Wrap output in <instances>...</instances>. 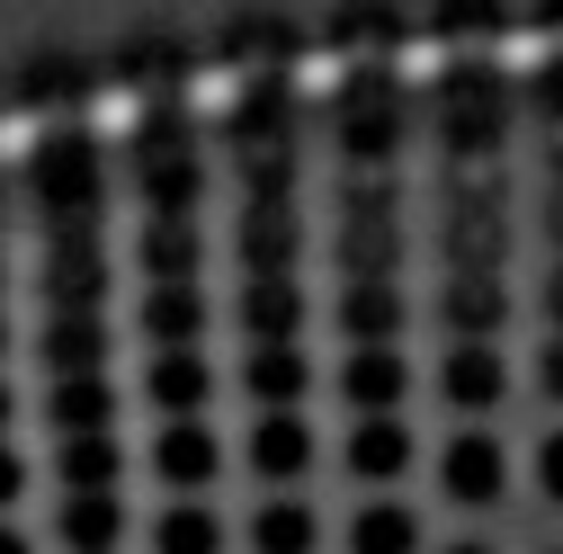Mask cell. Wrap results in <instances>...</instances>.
Here are the masks:
<instances>
[{
	"instance_id": "obj_1",
	"label": "cell",
	"mask_w": 563,
	"mask_h": 554,
	"mask_svg": "<svg viewBox=\"0 0 563 554\" xmlns=\"http://www.w3.org/2000/svg\"><path fill=\"white\" fill-rule=\"evenodd\" d=\"M36 206V287L45 313H108V170L90 125H45L27 153Z\"/></svg>"
},
{
	"instance_id": "obj_2",
	"label": "cell",
	"mask_w": 563,
	"mask_h": 554,
	"mask_svg": "<svg viewBox=\"0 0 563 554\" xmlns=\"http://www.w3.org/2000/svg\"><path fill=\"white\" fill-rule=\"evenodd\" d=\"M125 170H134V206L144 224H206V144L179 108H153L144 125L125 134Z\"/></svg>"
},
{
	"instance_id": "obj_3",
	"label": "cell",
	"mask_w": 563,
	"mask_h": 554,
	"mask_svg": "<svg viewBox=\"0 0 563 554\" xmlns=\"http://www.w3.org/2000/svg\"><path fill=\"white\" fill-rule=\"evenodd\" d=\"M331 144H340V179H402V144H411V99L394 73H349L340 108H331Z\"/></svg>"
},
{
	"instance_id": "obj_4",
	"label": "cell",
	"mask_w": 563,
	"mask_h": 554,
	"mask_svg": "<svg viewBox=\"0 0 563 554\" xmlns=\"http://www.w3.org/2000/svg\"><path fill=\"white\" fill-rule=\"evenodd\" d=\"M331 259H340V287H358V277L402 287V179L331 188Z\"/></svg>"
},
{
	"instance_id": "obj_5",
	"label": "cell",
	"mask_w": 563,
	"mask_h": 554,
	"mask_svg": "<svg viewBox=\"0 0 563 554\" xmlns=\"http://www.w3.org/2000/svg\"><path fill=\"white\" fill-rule=\"evenodd\" d=\"M224 153L242 170V206H296V99L260 81L224 125Z\"/></svg>"
},
{
	"instance_id": "obj_6",
	"label": "cell",
	"mask_w": 563,
	"mask_h": 554,
	"mask_svg": "<svg viewBox=\"0 0 563 554\" xmlns=\"http://www.w3.org/2000/svg\"><path fill=\"white\" fill-rule=\"evenodd\" d=\"M439 402L465 411V430H483V411L510 402V358H501V340H448V350H439Z\"/></svg>"
},
{
	"instance_id": "obj_7",
	"label": "cell",
	"mask_w": 563,
	"mask_h": 554,
	"mask_svg": "<svg viewBox=\"0 0 563 554\" xmlns=\"http://www.w3.org/2000/svg\"><path fill=\"white\" fill-rule=\"evenodd\" d=\"M439 492L456 510H501L510 501V447L492 439V430H456L439 447Z\"/></svg>"
},
{
	"instance_id": "obj_8",
	"label": "cell",
	"mask_w": 563,
	"mask_h": 554,
	"mask_svg": "<svg viewBox=\"0 0 563 554\" xmlns=\"http://www.w3.org/2000/svg\"><path fill=\"white\" fill-rule=\"evenodd\" d=\"M331 385H340V402H349V421H402L411 358H402V350H349Z\"/></svg>"
},
{
	"instance_id": "obj_9",
	"label": "cell",
	"mask_w": 563,
	"mask_h": 554,
	"mask_svg": "<svg viewBox=\"0 0 563 554\" xmlns=\"http://www.w3.org/2000/svg\"><path fill=\"white\" fill-rule=\"evenodd\" d=\"M340 465H349V483H367V492L385 501L394 483L420 465V439H411V421H349V439H340Z\"/></svg>"
},
{
	"instance_id": "obj_10",
	"label": "cell",
	"mask_w": 563,
	"mask_h": 554,
	"mask_svg": "<svg viewBox=\"0 0 563 554\" xmlns=\"http://www.w3.org/2000/svg\"><path fill=\"white\" fill-rule=\"evenodd\" d=\"M313 465H322V439H313L305 411H260V421H251V474H260V483L296 492Z\"/></svg>"
},
{
	"instance_id": "obj_11",
	"label": "cell",
	"mask_w": 563,
	"mask_h": 554,
	"mask_svg": "<svg viewBox=\"0 0 563 554\" xmlns=\"http://www.w3.org/2000/svg\"><path fill=\"white\" fill-rule=\"evenodd\" d=\"M331 322L349 350H402V322H411V296L385 287V277H358V287L331 296Z\"/></svg>"
},
{
	"instance_id": "obj_12",
	"label": "cell",
	"mask_w": 563,
	"mask_h": 554,
	"mask_svg": "<svg viewBox=\"0 0 563 554\" xmlns=\"http://www.w3.org/2000/svg\"><path fill=\"white\" fill-rule=\"evenodd\" d=\"M153 474L170 483L179 501H197L206 483L224 474V439L206 430V421H162V430H153Z\"/></svg>"
},
{
	"instance_id": "obj_13",
	"label": "cell",
	"mask_w": 563,
	"mask_h": 554,
	"mask_svg": "<svg viewBox=\"0 0 563 554\" xmlns=\"http://www.w3.org/2000/svg\"><path fill=\"white\" fill-rule=\"evenodd\" d=\"M108 313H45L36 322V358L45 376H108Z\"/></svg>"
},
{
	"instance_id": "obj_14",
	"label": "cell",
	"mask_w": 563,
	"mask_h": 554,
	"mask_svg": "<svg viewBox=\"0 0 563 554\" xmlns=\"http://www.w3.org/2000/svg\"><path fill=\"white\" fill-rule=\"evenodd\" d=\"M242 331L251 350H287V340H305V277H242Z\"/></svg>"
},
{
	"instance_id": "obj_15",
	"label": "cell",
	"mask_w": 563,
	"mask_h": 554,
	"mask_svg": "<svg viewBox=\"0 0 563 554\" xmlns=\"http://www.w3.org/2000/svg\"><path fill=\"white\" fill-rule=\"evenodd\" d=\"M45 430L54 439H117V385L108 376H54L45 385Z\"/></svg>"
},
{
	"instance_id": "obj_16",
	"label": "cell",
	"mask_w": 563,
	"mask_h": 554,
	"mask_svg": "<svg viewBox=\"0 0 563 554\" xmlns=\"http://www.w3.org/2000/svg\"><path fill=\"white\" fill-rule=\"evenodd\" d=\"M206 394H216V367H206L197 350H144V402L162 411V421H197Z\"/></svg>"
},
{
	"instance_id": "obj_17",
	"label": "cell",
	"mask_w": 563,
	"mask_h": 554,
	"mask_svg": "<svg viewBox=\"0 0 563 554\" xmlns=\"http://www.w3.org/2000/svg\"><path fill=\"white\" fill-rule=\"evenodd\" d=\"M439 322H448V340H501L510 277H439Z\"/></svg>"
},
{
	"instance_id": "obj_18",
	"label": "cell",
	"mask_w": 563,
	"mask_h": 554,
	"mask_svg": "<svg viewBox=\"0 0 563 554\" xmlns=\"http://www.w3.org/2000/svg\"><path fill=\"white\" fill-rule=\"evenodd\" d=\"M242 385H251L260 411H305V394H313L305 340H287V350H251V358H242Z\"/></svg>"
},
{
	"instance_id": "obj_19",
	"label": "cell",
	"mask_w": 563,
	"mask_h": 554,
	"mask_svg": "<svg viewBox=\"0 0 563 554\" xmlns=\"http://www.w3.org/2000/svg\"><path fill=\"white\" fill-rule=\"evenodd\" d=\"M251 554H322V510L305 492H268L251 519Z\"/></svg>"
},
{
	"instance_id": "obj_20",
	"label": "cell",
	"mask_w": 563,
	"mask_h": 554,
	"mask_svg": "<svg viewBox=\"0 0 563 554\" xmlns=\"http://www.w3.org/2000/svg\"><path fill=\"white\" fill-rule=\"evenodd\" d=\"M349 554H430V528H420L411 501H358V519H349Z\"/></svg>"
},
{
	"instance_id": "obj_21",
	"label": "cell",
	"mask_w": 563,
	"mask_h": 554,
	"mask_svg": "<svg viewBox=\"0 0 563 554\" xmlns=\"http://www.w3.org/2000/svg\"><path fill=\"white\" fill-rule=\"evenodd\" d=\"M54 536L73 545V554H117V536H125V501H117V492H63Z\"/></svg>"
},
{
	"instance_id": "obj_22",
	"label": "cell",
	"mask_w": 563,
	"mask_h": 554,
	"mask_svg": "<svg viewBox=\"0 0 563 554\" xmlns=\"http://www.w3.org/2000/svg\"><path fill=\"white\" fill-rule=\"evenodd\" d=\"M537 134H545V251L563 259V63L537 81Z\"/></svg>"
},
{
	"instance_id": "obj_23",
	"label": "cell",
	"mask_w": 563,
	"mask_h": 554,
	"mask_svg": "<svg viewBox=\"0 0 563 554\" xmlns=\"http://www.w3.org/2000/svg\"><path fill=\"white\" fill-rule=\"evenodd\" d=\"M144 340L153 350H197V331H206V287H144Z\"/></svg>"
},
{
	"instance_id": "obj_24",
	"label": "cell",
	"mask_w": 563,
	"mask_h": 554,
	"mask_svg": "<svg viewBox=\"0 0 563 554\" xmlns=\"http://www.w3.org/2000/svg\"><path fill=\"white\" fill-rule=\"evenodd\" d=\"M54 483L63 492H117L125 483V447L117 439H54Z\"/></svg>"
},
{
	"instance_id": "obj_25",
	"label": "cell",
	"mask_w": 563,
	"mask_h": 554,
	"mask_svg": "<svg viewBox=\"0 0 563 554\" xmlns=\"http://www.w3.org/2000/svg\"><path fill=\"white\" fill-rule=\"evenodd\" d=\"M153 554H224V519L206 501H170L153 519Z\"/></svg>"
},
{
	"instance_id": "obj_26",
	"label": "cell",
	"mask_w": 563,
	"mask_h": 554,
	"mask_svg": "<svg viewBox=\"0 0 563 554\" xmlns=\"http://www.w3.org/2000/svg\"><path fill=\"white\" fill-rule=\"evenodd\" d=\"M528 474H537V501H554V510H563V421L537 439V465H528Z\"/></svg>"
},
{
	"instance_id": "obj_27",
	"label": "cell",
	"mask_w": 563,
	"mask_h": 554,
	"mask_svg": "<svg viewBox=\"0 0 563 554\" xmlns=\"http://www.w3.org/2000/svg\"><path fill=\"white\" fill-rule=\"evenodd\" d=\"M537 394L563 402V331H545V350H537Z\"/></svg>"
},
{
	"instance_id": "obj_28",
	"label": "cell",
	"mask_w": 563,
	"mask_h": 554,
	"mask_svg": "<svg viewBox=\"0 0 563 554\" xmlns=\"http://www.w3.org/2000/svg\"><path fill=\"white\" fill-rule=\"evenodd\" d=\"M19 492H27V456H19V447H0V510H10Z\"/></svg>"
},
{
	"instance_id": "obj_29",
	"label": "cell",
	"mask_w": 563,
	"mask_h": 554,
	"mask_svg": "<svg viewBox=\"0 0 563 554\" xmlns=\"http://www.w3.org/2000/svg\"><path fill=\"white\" fill-rule=\"evenodd\" d=\"M537 304H545V322L563 331V259H545V287H537Z\"/></svg>"
},
{
	"instance_id": "obj_30",
	"label": "cell",
	"mask_w": 563,
	"mask_h": 554,
	"mask_svg": "<svg viewBox=\"0 0 563 554\" xmlns=\"http://www.w3.org/2000/svg\"><path fill=\"white\" fill-rule=\"evenodd\" d=\"M0 242H10V179H0ZM0 296H10V259H0Z\"/></svg>"
},
{
	"instance_id": "obj_31",
	"label": "cell",
	"mask_w": 563,
	"mask_h": 554,
	"mask_svg": "<svg viewBox=\"0 0 563 554\" xmlns=\"http://www.w3.org/2000/svg\"><path fill=\"white\" fill-rule=\"evenodd\" d=\"M10 421H19V394H10V376H0V447H10Z\"/></svg>"
},
{
	"instance_id": "obj_32",
	"label": "cell",
	"mask_w": 563,
	"mask_h": 554,
	"mask_svg": "<svg viewBox=\"0 0 563 554\" xmlns=\"http://www.w3.org/2000/svg\"><path fill=\"white\" fill-rule=\"evenodd\" d=\"M0 554H36V545H27V536H19V528H0Z\"/></svg>"
},
{
	"instance_id": "obj_33",
	"label": "cell",
	"mask_w": 563,
	"mask_h": 554,
	"mask_svg": "<svg viewBox=\"0 0 563 554\" xmlns=\"http://www.w3.org/2000/svg\"><path fill=\"white\" fill-rule=\"evenodd\" d=\"M439 554H492V545H483V536H456V545H439Z\"/></svg>"
},
{
	"instance_id": "obj_34",
	"label": "cell",
	"mask_w": 563,
	"mask_h": 554,
	"mask_svg": "<svg viewBox=\"0 0 563 554\" xmlns=\"http://www.w3.org/2000/svg\"><path fill=\"white\" fill-rule=\"evenodd\" d=\"M0 358H10V313H0Z\"/></svg>"
},
{
	"instance_id": "obj_35",
	"label": "cell",
	"mask_w": 563,
	"mask_h": 554,
	"mask_svg": "<svg viewBox=\"0 0 563 554\" xmlns=\"http://www.w3.org/2000/svg\"><path fill=\"white\" fill-rule=\"evenodd\" d=\"M545 554H563V545H545Z\"/></svg>"
}]
</instances>
